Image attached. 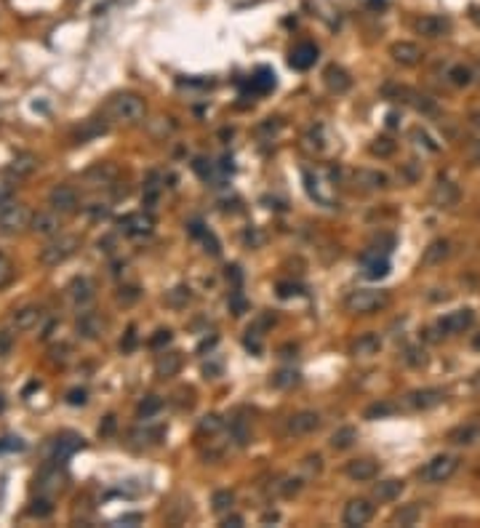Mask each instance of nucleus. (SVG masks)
Masks as SVG:
<instances>
[{"instance_id":"f257e3e1","label":"nucleus","mask_w":480,"mask_h":528,"mask_svg":"<svg viewBox=\"0 0 480 528\" xmlns=\"http://www.w3.org/2000/svg\"><path fill=\"white\" fill-rule=\"evenodd\" d=\"M144 99L139 96V94H118V96H112L110 102H107V110H104V115L110 120H115V123H139V120L144 118Z\"/></svg>"},{"instance_id":"f03ea898","label":"nucleus","mask_w":480,"mask_h":528,"mask_svg":"<svg viewBox=\"0 0 480 528\" xmlns=\"http://www.w3.org/2000/svg\"><path fill=\"white\" fill-rule=\"evenodd\" d=\"M387 305H390L387 291H374V289H358L344 299V307H347L350 312H355V315H371V312L384 309Z\"/></svg>"},{"instance_id":"7ed1b4c3","label":"nucleus","mask_w":480,"mask_h":528,"mask_svg":"<svg viewBox=\"0 0 480 528\" xmlns=\"http://www.w3.org/2000/svg\"><path fill=\"white\" fill-rule=\"evenodd\" d=\"M78 248H80V240L75 235H56V238H51V243H46L40 248V262L46 267H59L69 256L78 254Z\"/></svg>"},{"instance_id":"20e7f679","label":"nucleus","mask_w":480,"mask_h":528,"mask_svg":"<svg viewBox=\"0 0 480 528\" xmlns=\"http://www.w3.org/2000/svg\"><path fill=\"white\" fill-rule=\"evenodd\" d=\"M30 222H33L30 208L19 201H8L0 208V232L3 235H17L24 227H30Z\"/></svg>"},{"instance_id":"39448f33","label":"nucleus","mask_w":480,"mask_h":528,"mask_svg":"<svg viewBox=\"0 0 480 528\" xmlns=\"http://www.w3.org/2000/svg\"><path fill=\"white\" fill-rule=\"evenodd\" d=\"M459 470V459L454 454H438L419 470V477L425 483H446L454 477V472Z\"/></svg>"},{"instance_id":"423d86ee","label":"nucleus","mask_w":480,"mask_h":528,"mask_svg":"<svg viewBox=\"0 0 480 528\" xmlns=\"http://www.w3.org/2000/svg\"><path fill=\"white\" fill-rule=\"evenodd\" d=\"M30 230H33L35 235H40V238H56L59 232H62V216H59V211H37L33 214V222H30Z\"/></svg>"},{"instance_id":"0eeeda50","label":"nucleus","mask_w":480,"mask_h":528,"mask_svg":"<svg viewBox=\"0 0 480 528\" xmlns=\"http://www.w3.org/2000/svg\"><path fill=\"white\" fill-rule=\"evenodd\" d=\"M475 321V312L472 309H454V312H448L443 315L440 321H438V331L443 334V337H451V334H464L470 325Z\"/></svg>"},{"instance_id":"6e6552de","label":"nucleus","mask_w":480,"mask_h":528,"mask_svg":"<svg viewBox=\"0 0 480 528\" xmlns=\"http://www.w3.org/2000/svg\"><path fill=\"white\" fill-rule=\"evenodd\" d=\"M371 518H374V504H371L368 499H350L342 512V523L352 528L366 526Z\"/></svg>"},{"instance_id":"1a4fd4ad","label":"nucleus","mask_w":480,"mask_h":528,"mask_svg":"<svg viewBox=\"0 0 480 528\" xmlns=\"http://www.w3.org/2000/svg\"><path fill=\"white\" fill-rule=\"evenodd\" d=\"M320 425H323V419H320L318 411H296L286 427H289L291 435H312V432L320 429Z\"/></svg>"},{"instance_id":"9d476101","label":"nucleus","mask_w":480,"mask_h":528,"mask_svg":"<svg viewBox=\"0 0 480 528\" xmlns=\"http://www.w3.org/2000/svg\"><path fill=\"white\" fill-rule=\"evenodd\" d=\"M40 318H43V309L37 305H22L11 312L8 323H11L14 331H30V328H35V325L40 323Z\"/></svg>"},{"instance_id":"9b49d317","label":"nucleus","mask_w":480,"mask_h":528,"mask_svg":"<svg viewBox=\"0 0 480 528\" xmlns=\"http://www.w3.org/2000/svg\"><path fill=\"white\" fill-rule=\"evenodd\" d=\"M120 230L126 232V235H150L155 227V219L150 214H144V211H134V214H126L123 219H120Z\"/></svg>"},{"instance_id":"f8f14e48","label":"nucleus","mask_w":480,"mask_h":528,"mask_svg":"<svg viewBox=\"0 0 480 528\" xmlns=\"http://www.w3.org/2000/svg\"><path fill=\"white\" fill-rule=\"evenodd\" d=\"M49 203H51V208L59 211V214L75 211V208H78V192H75V187H69V185H56V187L49 192Z\"/></svg>"},{"instance_id":"ddd939ff","label":"nucleus","mask_w":480,"mask_h":528,"mask_svg":"<svg viewBox=\"0 0 480 528\" xmlns=\"http://www.w3.org/2000/svg\"><path fill=\"white\" fill-rule=\"evenodd\" d=\"M78 448H83V438H75V435H62V438H56L51 441V448H49V459L56 461V464H62V461H67Z\"/></svg>"},{"instance_id":"4468645a","label":"nucleus","mask_w":480,"mask_h":528,"mask_svg":"<svg viewBox=\"0 0 480 528\" xmlns=\"http://www.w3.org/2000/svg\"><path fill=\"white\" fill-rule=\"evenodd\" d=\"M446 400V392L438 390V387H425V390H416L409 395V406L416 411H429L435 406H440Z\"/></svg>"},{"instance_id":"2eb2a0df","label":"nucleus","mask_w":480,"mask_h":528,"mask_svg":"<svg viewBox=\"0 0 480 528\" xmlns=\"http://www.w3.org/2000/svg\"><path fill=\"white\" fill-rule=\"evenodd\" d=\"M344 472L350 480H355V483H368V480H374L379 475V464L374 459H352L347 461V467H344Z\"/></svg>"},{"instance_id":"dca6fc26","label":"nucleus","mask_w":480,"mask_h":528,"mask_svg":"<svg viewBox=\"0 0 480 528\" xmlns=\"http://www.w3.org/2000/svg\"><path fill=\"white\" fill-rule=\"evenodd\" d=\"M289 62H291L293 69H309L318 62V46H315V43H299V46H293Z\"/></svg>"},{"instance_id":"f3484780","label":"nucleus","mask_w":480,"mask_h":528,"mask_svg":"<svg viewBox=\"0 0 480 528\" xmlns=\"http://www.w3.org/2000/svg\"><path fill=\"white\" fill-rule=\"evenodd\" d=\"M395 62H400V65H406V67H413V65H419V59L425 56L422 49L416 46V43H409V40H400V43H395L393 49H390Z\"/></svg>"},{"instance_id":"a211bd4d","label":"nucleus","mask_w":480,"mask_h":528,"mask_svg":"<svg viewBox=\"0 0 480 528\" xmlns=\"http://www.w3.org/2000/svg\"><path fill=\"white\" fill-rule=\"evenodd\" d=\"M67 296L75 307H86L88 302L94 299V283H91L88 278H75V280L69 283Z\"/></svg>"},{"instance_id":"6ab92c4d","label":"nucleus","mask_w":480,"mask_h":528,"mask_svg":"<svg viewBox=\"0 0 480 528\" xmlns=\"http://www.w3.org/2000/svg\"><path fill=\"white\" fill-rule=\"evenodd\" d=\"M102 331H104L102 315H96V312H91V309H86V312H80V315H78V334H80V337H86V339H96Z\"/></svg>"},{"instance_id":"aec40b11","label":"nucleus","mask_w":480,"mask_h":528,"mask_svg":"<svg viewBox=\"0 0 480 528\" xmlns=\"http://www.w3.org/2000/svg\"><path fill=\"white\" fill-rule=\"evenodd\" d=\"M448 441L454 445H472L480 441V425L478 422H467V425H459L454 427L451 432H448Z\"/></svg>"},{"instance_id":"412c9836","label":"nucleus","mask_w":480,"mask_h":528,"mask_svg":"<svg viewBox=\"0 0 480 528\" xmlns=\"http://www.w3.org/2000/svg\"><path fill=\"white\" fill-rule=\"evenodd\" d=\"M360 262H363L366 278H371V280H379V278H384V275L390 273V259H387V256L363 254L360 256Z\"/></svg>"},{"instance_id":"4be33fe9","label":"nucleus","mask_w":480,"mask_h":528,"mask_svg":"<svg viewBox=\"0 0 480 528\" xmlns=\"http://www.w3.org/2000/svg\"><path fill=\"white\" fill-rule=\"evenodd\" d=\"M182 368V355L179 352H160L157 360H155V371L160 379H171V376L179 374Z\"/></svg>"},{"instance_id":"5701e85b","label":"nucleus","mask_w":480,"mask_h":528,"mask_svg":"<svg viewBox=\"0 0 480 528\" xmlns=\"http://www.w3.org/2000/svg\"><path fill=\"white\" fill-rule=\"evenodd\" d=\"M416 33L425 35V37H440L443 33H448V19L443 17H422L416 22Z\"/></svg>"},{"instance_id":"b1692460","label":"nucleus","mask_w":480,"mask_h":528,"mask_svg":"<svg viewBox=\"0 0 480 528\" xmlns=\"http://www.w3.org/2000/svg\"><path fill=\"white\" fill-rule=\"evenodd\" d=\"M379 350H382L379 334H363V337H358V341L352 344V355H355V358H371V355H377Z\"/></svg>"},{"instance_id":"393cba45","label":"nucleus","mask_w":480,"mask_h":528,"mask_svg":"<svg viewBox=\"0 0 480 528\" xmlns=\"http://www.w3.org/2000/svg\"><path fill=\"white\" fill-rule=\"evenodd\" d=\"M403 480H397V477H390V480H382L374 486V496H377L379 502H395L397 496L403 494Z\"/></svg>"},{"instance_id":"a878e982","label":"nucleus","mask_w":480,"mask_h":528,"mask_svg":"<svg viewBox=\"0 0 480 528\" xmlns=\"http://www.w3.org/2000/svg\"><path fill=\"white\" fill-rule=\"evenodd\" d=\"M37 488L43 491V494H51V491H59L62 488V475H59V464L53 461V467H46L43 472H40V477H37Z\"/></svg>"},{"instance_id":"bb28decb","label":"nucleus","mask_w":480,"mask_h":528,"mask_svg":"<svg viewBox=\"0 0 480 528\" xmlns=\"http://www.w3.org/2000/svg\"><path fill=\"white\" fill-rule=\"evenodd\" d=\"M448 254H451V243H448V240H432L427 248H425L422 262H425V264H440Z\"/></svg>"},{"instance_id":"cd10ccee","label":"nucleus","mask_w":480,"mask_h":528,"mask_svg":"<svg viewBox=\"0 0 480 528\" xmlns=\"http://www.w3.org/2000/svg\"><path fill=\"white\" fill-rule=\"evenodd\" d=\"M355 441H358V429L355 427H339L334 435H331V448H336V451H347L350 445H355Z\"/></svg>"},{"instance_id":"c85d7f7f","label":"nucleus","mask_w":480,"mask_h":528,"mask_svg":"<svg viewBox=\"0 0 480 528\" xmlns=\"http://www.w3.org/2000/svg\"><path fill=\"white\" fill-rule=\"evenodd\" d=\"M432 198H435V203L440 205V208H448V205H454L459 201V189L454 187L451 182H443V179H440L435 192H432Z\"/></svg>"},{"instance_id":"c756f323","label":"nucleus","mask_w":480,"mask_h":528,"mask_svg":"<svg viewBox=\"0 0 480 528\" xmlns=\"http://www.w3.org/2000/svg\"><path fill=\"white\" fill-rule=\"evenodd\" d=\"M37 169V160H35L33 155H19L11 160V166H8V173L14 176V179H24V176H30L33 171Z\"/></svg>"},{"instance_id":"7c9ffc66","label":"nucleus","mask_w":480,"mask_h":528,"mask_svg":"<svg viewBox=\"0 0 480 528\" xmlns=\"http://www.w3.org/2000/svg\"><path fill=\"white\" fill-rule=\"evenodd\" d=\"M326 83H328V88H331V91L342 94V91H347V88L352 85V80H350V75H347L342 67L331 65V67L326 69Z\"/></svg>"},{"instance_id":"2f4dec72","label":"nucleus","mask_w":480,"mask_h":528,"mask_svg":"<svg viewBox=\"0 0 480 528\" xmlns=\"http://www.w3.org/2000/svg\"><path fill=\"white\" fill-rule=\"evenodd\" d=\"M358 185L360 187H366V189H382V187H387V176L384 173H379V171H358Z\"/></svg>"},{"instance_id":"473e14b6","label":"nucleus","mask_w":480,"mask_h":528,"mask_svg":"<svg viewBox=\"0 0 480 528\" xmlns=\"http://www.w3.org/2000/svg\"><path fill=\"white\" fill-rule=\"evenodd\" d=\"M296 384H299V371H293V368H283L273 376V387L277 390H291Z\"/></svg>"},{"instance_id":"72a5a7b5","label":"nucleus","mask_w":480,"mask_h":528,"mask_svg":"<svg viewBox=\"0 0 480 528\" xmlns=\"http://www.w3.org/2000/svg\"><path fill=\"white\" fill-rule=\"evenodd\" d=\"M419 515H422V507L419 504H406L403 510L395 512V523H400V526H413L416 520H419Z\"/></svg>"},{"instance_id":"f704fd0d","label":"nucleus","mask_w":480,"mask_h":528,"mask_svg":"<svg viewBox=\"0 0 480 528\" xmlns=\"http://www.w3.org/2000/svg\"><path fill=\"white\" fill-rule=\"evenodd\" d=\"M446 78L454 85H470L472 83V69L464 67V65H454V67H448Z\"/></svg>"},{"instance_id":"c9c22d12","label":"nucleus","mask_w":480,"mask_h":528,"mask_svg":"<svg viewBox=\"0 0 480 528\" xmlns=\"http://www.w3.org/2000/svg\"><path fill=\"white\" fill-rule=\"evenodd\" d=\"M160 409H163V400H160L157 395H147V398L139 403L137 414L142 416V419H150V416H155V414H157Z\"/></svg>"},{"instance_id":"e433bc0d","label":"nucleus","mask_w":480,"mask_h":528,"mask_svg":"<svg viewBox=\"0 0 480 528\" xmlns=\"http://www.w3.org/2000/svg\"><path fill=\"white\" fill-rule=\"evenodd\" d=\"M232 502H235L232 491H216V494L211 496V507H214V512H219V515L232 510Z\"/></svg>"},{"instance_id":"4c0bfd02","label":"nucleus","mask_w":480,"mask_h":528,"mask_svg":"<svg viewBox=\"0 0 480 528\" xmlns=\"http://www.w3.org/2000/svg\"><path fill=\"white\" fill-rule=\"evenodd\" d=\"M390 414H395V406L393 403H387V400H382V403L368 406L363 416H366V419H382V416H390Z\"/></svg>"},{"instance_id":"58836bf2","label":"nucleus","mask_w":480,"mask_h":528,"mask_svg":"<svg viewBox=\"0 0 480 528\" xmlns=\"http://www.w3.org/2000/svg\"><path fill=\"white\" fill-rule=\"evenodd\" d=\"M189 299H192V293H189V289H185V286H179V289H173L169 296H166V302L171 307H182V305H187Z\"/></svg>"},{"instance_id":"ea45409f","label":"nucleus","mask_w":480,"mask_h":528,"mask_svg":"<svg viewBox=\"0 0 480 528\" xmlns=\"http://www.w3.org/2000/svg\"><path fill=\"white\" fill-rule=\"evenodd\" d=\"M273 78H275V75L270 72V69H259V75L254 78V80H251V83H254V88H257V91H270V88L275 85Z\"/></svg>"},{"instance_id":"a19ab883","label":"nucleus","mask_w":480,"mask_h":528,"mask_svg":"<svg viewBox=\"0 0 480 528\" xmlns=\"http://www.w3.org/2000/svg\"><path fill=\"white\" fill-rule=\"evenodd\" d=\"M139 296H142V291H139L137 286H126V289L118 291V305H123V307L134 305Z\"/></svg>"},{"instance_id":"79ce46f5","label":"nucleus","mask_w":480,"mask_h":528,"mask_svg":"<svg viewBox=\"0 0 480 528\" xmlns=\"http://www.w3.org/2000/svg\"><path fill=\"white\" fill-rule=\"evenodd\" d=\"M403 360H406L409 366H413V368H419V366H425V363H427V358H425V350H419V347H409V350H406V355H403Z\"/></svg>"},{"instance_id":"37998d69","label":"nucleus","mask_w":480,"mask_h":528,"mask_svg":"<svg viewBox=\"0 0 480 528\" xmlns=\"http://www.w3.org/2000/svg\"><path fill=\"white\" fill-rule=\"evenodd\" d=\"M51 512H53V504L49 499H35L33 507H30V515H35V518H49Z\"/></svg>"},{"instance_id":"c03bdc74","label":"nucleus","mask_w":480,"mask_h":528,"mask_svg":"<svg viewBox=\"0 0 480 528\" xmlns=\"http://www.w3.org/2000/svg\"><path fill=\"white\" fill-rule=\"evenodd\" d=\"M371 153L379 155V157H387V155L395 153V142H390V139H377V142L371 144Z\"/></svg>"},{"instance_id":"a18cd8bd","label":"nucleus","mask_w":480,"mask_h":528,"mask_svg":"<svg viewBox=\"0 0 480 528\" xmlns=\"http://www.w3.org/2000/svg\"><path fill=\"white\" fill-rule=\"evenodd\" d=\"M11 278H14V264H11V259H8V256L0 254V289H3Z\"/></svg>"},{"instance_id":"49530a36","label":"nucleus","mask_w":480,"mask_h":528,"mask_svg":"<svg viewBox=\"0 0 480 528\" xmlns=\"http://www.w3.org/2000/svg\"><path fill=\"white\" fill-rule=\"evenodd\" d=\"M14 201V182L11 179H0V208Z\"/></svg>"},{"instance_id":"de8ad7c7","label":"nucleus","mask_w":480,"mask_h":528,"mask_svg":"<svg viewBox=\"0 0 480 528\" xmlns=\"http://www.w3.org/2000/svg\"><path fill=\"white\" fill-rule=\"evenodd\" d=\"M232 438H235V443L238 445H246L248 443V429H246V425L243 422H232Z\"/></svg>"},{"instance_id":"09e8293b","label":"nucleus","mask_w":480,"mask_h":528,"mask_svg":"<svg viewBox=\"0 0 480 528\" xmlns=\"http://www.w3.org/2000/svg\"><path fill=\"white\" fill-rule=\"evenodd\" d=\"M11 350H14V337L8 331H0V358L11 355Z\"/></svg>"},{"instance_id":"8fccbe9b","label":"nucleus","mask_w":480,"mask_h":528,"mask_svg":"<svg viewBox=\"0 0 480 528\" xmlns=\"http://www.w3.org/2000/svg\"><path fill=\"white\" fill-rule=\"evenodd\" d=\"M222 427V419L219 416H206L203 422H200V432H216Z\"/></svg>"},{"instance_id":"3c124183","label":"nucleus","mask_w":480,"mask_h":528,"mask_svg":"<svg viewBox=\"0 0 480 528\" xmlns=\"http://www.w3.org/2000/svg\"><path fill=\"white\" fill-rule=\"evenodd\" d=\"M19 448H24V443H22L19 438H3V441H0V454H3V451H19Z\"/></svg>"},{"instance_id":"603ef678","label":"nucleus","mask_w":480,"mask_h":528,"mask_svg":"<svg viewBox=\"0 0 480 528\" xmlns=\"http://www.w3.org/2000/svg\"><path fill=\"white\" fill-rule=\"evenodd\" d=\"M67 403L69 406H83V403H86V390H69Z\"/></svg>"},{"instance_id":"864d4df0","label":"nucleus","mask_w":480,"mask_h":528,"mask_svg":"<svg viewBox=\"0 0 480 528\" xmlns=\"http://www.w3.org/2000/svg\"><path fill=\"white\" fill-rule=\"evenodd\" d=\"M169 341H171V331H157L153 339H150V347L157 350V347H163V344H169Z\"/></svg>"},{"instance_id":"5fc2aeb1","label":"nucleus","mask_w":480,"mask_h":528,"mask_svg":"<svg viewBox=\"0 0 480 528\" xmlns=\"http://www.w3.org/2000/svg\"><path fill=\"white\" fill-rule=\"evenodd\" d=\"M224 526H232V528L243 526V518H240V515H227V518H224Z\"/></svg>"},{"instance_id":"6e6d98bb","label":"nucleus","mask_w":480,"mask_h":528,"mask_svg":"<svg viewBox=\"0 0 480 528\" xmlns=\"http://www.w3.org/2000/svg\"><path fill=\"white\" fill-rule=\"evenodd\" d=\"M115 429V416H107V422H104V427H102V435H110Z\"/></svg>"},{"instance_id":"4d7b16f0","label":"nucleus","mask_w":480,"mask_h":528,"mask_svg":"<svg viewBox=\"0 0 480 528\" xmlns=\"http://www.w3.org/2000/svg\"><path fill=\"white\" fill-rule=\"evenodd\" d=\"M134 341H137V334H134V328H131V331H128V339H126V344H120V347H123V350H131V347H134Z\"/></svg>"},{"instance_id":"13d9d810","label":"nucleus","mask_w":480,"mask_h":528,"mask_svg":"<svg viewBox=\"0 0 480 528\" xmlns=\"http://www.w3.org/2000/svg\"><path fill=\"white\" fill-rule=\"evenodd\" d=\"M142 520V515H126V518H120L118 523H139Z\"/></svg>"},{"instance_id":"bf43d9fd","label":"nucleus","mask_w":480,"mask_h":528,"mask_svg":"<svg viewBox=\"0 0 480 528\" xmlns=\"http://www.w3.org/2000/svg\"><path fill=\"white\" fill-rule=\"evenodd\" d=\"M470 118H472V126H475V128H478V131H480V112H472Z\"/></svg>"},{"instance_id":"052dcab7","label":"nucleus","mask_w":480,"mask_h":528,"mask_svg":"<svg viewBox=\"0 0 480 528\" xmlns=\"http://www.w3.org/2000/svg\"><path fill=\"white\" fill-rule=\"evenodd\" d=\"M472 347H475V350L480 352V334H475V339H472Z\"/></svg>"},{"instance_id":"680f3d73","label":"nucleus","mask_w":480,"mask_h":528,"mask_svg":"<svg viewBox=\"0 0 480 528\" xmlns=\"http://www.w3.org/2000/svg\"><path fill=\"white\" fill-rule=\"evenodd\" d=\"M472 387H475V390H480V374L472 379Z\"/></svg>"},{"instance_id":"e2e57ef3","label":"nucleus","mask_w":480,"mask_h":528,"mask_svg":"<svg viewBox=\"0 0 480 528\" xmlns=\"http://www.w3.org/2000/svg\"><path fill=\"white\" fill-rule=\"evenodd\" d=\"M0 411H3V395H0Z\"/></svg>"}]
</instances>
